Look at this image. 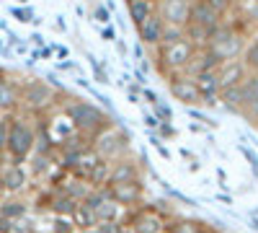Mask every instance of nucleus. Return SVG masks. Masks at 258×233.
<instances>
[{
    "label": "nucleus",
    "mask_w": 258,
    "mask_h": 233,
    "mask_svg": "<svg viewBox=\"0 0 258 233\" xmlns=\"http://www.w3.org/2000/svg\"><path fill=\"white\" fill-rule=\"evenodd\" d=\"M26 181H29V176H26L21 163H8L3 171H0V189L8 195H18L21 189L26 187Z\"/></svg>",
    "instance_id": "13"
},
{
    "label": "nucleus",
    "mask_w": 258,
    "mask_h": 233,
    "mask_svg": "<svg viewBox=\"0 0 258 233\" xmlns=\"http://www.w3.org/2000/svg\"><path fill=\"white\" fill-rule=\"evenodd\" d=\"M140 179V168L135 166V161L129 158H119L111 163V174H109V184H121V181H137Z\"/></svg>",
    "instance_id": "16"
},
{
    "label": "nucleus",
    "mask_w": 258,
    "mask_h": 233,
    "mask_svg": "<svg viewBox=\"0 0 258 233\" xmlns=\"http://www.w3.org/2000/svg\"><path fill=\"white\" fill-rule=\"evenodd\" d=\"M54 230H57V233H70V225H68V223H64V220H59Z\"/></svg>",
    "instance_id": "39"
},
{
    "label": "nucleus",
    "mask_w": 258,
    "mask_h": 233,
    "mask_svg": "<svg viewBox=\"0 0 258 233\" xmlns=\"http://www.w3.org/2000/svg\"><path fill=\"white\" fill-rule=\"evenodd\" d=\"M137 29V36H140V44L145 47H160L163 44V31H165V21L160 18V13L155 11L153 16H147Z\"/></svg>",
    "instance_id": "10"
},
{
    "label": "nucleus",
    "mask_w": 258,
    "mask_h": 233,
    "mask_svg": "<svg viewBox=\"0 0 258 233\" xmlns=\"http://www.w3.org/2000/svg\"><path fill=\"white\" fill-rule=\"evenodd\" d=\"M96 101H101L106 109H111V101H109V96H103V94H96Z\"/></svg>",
    "instance_id": "38"
},
{
    "label": "nucleus",
    "mask_w": 258,
    "mask_h": 233,
    "mask_svg": "<svg viewBox=\"0 0 258 233\" xmlns=\"http://www.w3.org/2000/svg\"><path fill=\"white\" fill-rule=\"evenodd\" d=\"M250 228H255V230H258V218H250Z\"/></svg>",
    "instance_id": "43"
},
{
    "label": "nucleus",
    "mask_w": 258,
    "mask_h": 233,
    "mask_svg": "<svg viewBox=\"0 0 258 233\" xmlns=\"http://www.w3.org/2000/svg\"><path fill=\"white\" fill-rule=\"evenodd\" d=\"M52 101H54V88L47 80H29V83H24V88H21V104H24L29 112L47 109Z\"/></svg>",
    "instance_id": "6"
},
{
    "label": "nucleus",
    "mask_w": 258,
    "mask_h": 233,
    "mask_svg": "<svg viewBox=\"0 0 258 233\" xmlns=\"http://www.w3.org/2000/svg\"><path fill=\"white\" fill-rule=\"evenodd\" d=\"M36 148V132L24 117H11L8 119V145L6 153L13 158V163H24Z\"/></svg>",
    "instance_id": "2"
},
{
    "label": "nucleus",
    "mask_w": 258,
    "mask_h": 233,
    "mask_svg": "<svg viewBox=\"0 0 258 233\" xmlns=\"http://www.w3.org/2000/svg\"><path fill=\"white\" fill-rule=\"evenodd\" d=\"M155 13V6L150 3V0H129V18H132V24L140 26L147 16Z\"/></svg>",
    "instance_id": "18"
},
{
    "label": "nucleus",
    "mask_w": 258,
    "mask_h": 233,
    "mask_svg": "<svg viewBox=\"0 0 258 233\" xmlns=\"http://www.w3.org/2000/svg\"><path fill=\"white\" fill-rule=\"evenodd\" d=\"M54 52H57V57H68V50L64 47H54Z\"/></svg>",
    "instance_id": "42"
},
{
    "label": "nucleus",
    "mask_w": 258,
    "mask_h": 233,
    "mask_svg": "<svg viewBox=\"0 0 258 233\" xmlns=\"http://www.w3.org/2000/svg\"><path fill=\"white\" fill-rule=\"evenodd\" d=\"M8 119L6 114H0V153H6V145H8Z\"/></svg>",
    "instance_id": "31"
},
{
    "label": "nucleus",
    "mask_w": 258,
    "mask_h": 233,
    "mask_svg": "<svg viewBox=\"0 0 258 233\" xmlns=\"http://www.w3.org/2000/svg\"><path fill=\"white\" fill-rule=\"evenodd\" d=\"M150 143H153V148H155V151L163 156V158H170V153H168V148L163 145V140L158 137V135H150Z\"/></svg>",
    "instance_id": "32"
},
{
    "label": "nucleus",
    "mask_w": 258,
    "mask_h": 233,
    "mask_svg": "<svg viewBox=\"0 0 258 233\" xmlns=\"http://www.w3.org/2000/svg\"><path fill=\"white\" fill-rule=\"evenodd\" d=\"M18 104H21V88L13 80L0 78V114L8 117L11 112H16Z\"/></svg>",
    "instance_id": "15"
},
{
    "label": "nucleus",
    "mask_w": 258,
    "mask_h": 233,
    "mask_svg": "<svg viewBox=\"0 0 258 233\" xmlns=\"http://www.w3.org/2000/svg\"><path fill=\"white\" fill-rule=\"evenodd\" d=\"M191 6L194 0H160V18L165 21V26H178L183 29L191 18Z\"/></svg>",
    "instance_id": "8"
},
{
    "label": "nucleus",
    "mask_w": 258,
    "mask_h": 233,
    "mask_svg": "<svg viewBox=\"0 0 258 233\" xmlns=\"http://www.w3.org/2000/svg\"><path fill=\"white\" fill-rule=\"evenodd\" d=\"M114 36H116V34H114L111 26H106V29L101 31V39H106V41H114Z\"/></svg>",
    "instance_id": "37"
},
{
    "label": "nucleus",
    "mask_w": 258,
    "mask_h": 233,
    "mask_svg": "<svg viewBox=\"0 0 258 233\" xmlns=\"http://www.w3.org/2000/svg\"><path fill=\"white\" fill-rule=\"evenodd\" d=\"M248 68L243 65V60H225L222 65L214 70V78H217V88L230 91V88H240V83L248 78Z\"/></svg>",
    "instance_id": "7"
},
{
    "label": "nucleus",
    "mask_w": 258,
    "mask_h": 233,
    "mask_svg": "<svg viewBox=\"0 0 258 233\" xmlns=\"http://www.w3.org/2000/svg\"><path fill=\"white\" fill-rule=\"evenodd\" d=\"M91 60V70H93V78H96V83H101V86H109V75H106V70L101 68V62L96 60V57H88Z\"/></svg>",
    "instance_id": "29"
},
{
    "label": "nucleus",
    "mask_w": 258,
    "mask_h": 233,
    "mask_svg": "<svg viewBox=\"0 0 258 233\" xmlns=\"http://www.w3.org/2000/svg\"><path fill=\"white\" fill-rule=\"evenodd\" d=\"M93 153L103 161H119L129 153V137L121 130L106 127V130H101L93 140Z\"/></svg>",
    "instance_id": "4"
},
{
    "label": "nucleus",
    "mask_w": 258,
    "mask_h": 233,
    "mask_svg": "<svg viewBox=\"0 0 258 233\" xmlns=\"http://www.w3.org/2000/svg\"><path fill=\"white\" fill-rule=\"evenodd\" d=\"M75 223L80 225V228H85V230H91V228H96L98 225V220H96V213L93 210H88V207H83V205H78V210H75Z\"/></svg>",
    "instance_id": "23"
},
{
    "label": "nucleus",
    "mask_w": 258,
    "mask_h": 233,
    "mask_svg": "<svg viewBox=\"0 0 258 233\" xmlns=\"http://www.w3.org/2000/svg\"><path fill=\"white\" fill-rule=\"evenodd\" d=\"M78 205H80V202H75V200H70V197H64V195H59V197L52 202V210H54V213H59V215H75Z\"/></svg>",
    "instance_id": "25"
},
{
    "label": "nucleus",
    "mask_w": 258,
    "mask_h": 233,
    "mask_svg": "<svg viewBox=\"0 0 258 233\" xmlns=\"http://www.w3.org/2000/svg\"><path fill=\"white\" fill-rule=\"evenodd\" d=\"M176 233H199V225L186 220V223H178V225H176Z\"/></svg>",
    "instance_id": "35"
},
{
    "label": "nucleus",
    "mask_w": 258,
    "mask_h": 233,
    "mask_svg": "<svg viewBox=\"0 0 258 233\" xmlns=\"http://www.w3.org/2000/svg\"><path fill=\"white\" fill-rule=\"evenodd\" d=\"M26 210H29V205L21 202V200H3L0 215L8 218V220H24L26 218Z\"/></svg>",
    "instance_id": "20"
},
{
    "label": "nucleus",
    "mask_w": 258,
    "mask_h": 233,
    "mask_svg": "<svg viewBox=\"0 0 258 233\" xmlns=\"http://www.w3.org/2000/svg\"><path fill=\"white\" fill-rule=\"evenodd\" d=\"M11 16H13V18H18L21 24H39V18L34 16V11H31V8H11Z\"/></svg>",
    "instance_id": "27"
},
{
    "label": "nucleus",
    "mask_w": 258,
    "mask_h": 233,
    "mask_svg": "<svg viewBox=\"0 0 258 233\" xmlns=\"http://www.w3.org/2000/svg\"><path fill=\"white\" fill-rule=\"evenodd\" d=\"M240 60H243V65L248 68V73H250V75H258V36H253V39L248 41V44H245V50H243Z\"/></svg>",
    "instance_id": "21"
},
{
    "label": "nucleus",
    "mask_w": 258,
    "mask_h": 233,
    "mask_svg": "<svg viewBox=\"0 0 258 233\" xmlns=\"http://www.w3.org/2000/svg\"><path fill=\"white\" fill-rule=\"evenodd\" d=\"M240 153H243V156L248 158V163L253 166V171H255V168H258V156H255V153L250 151V148H245V145H240Z\"/></svg>",
    "instance_id": "34"
},
{
    "label": "nucleus",
    "mask_w": 258,
    "mask_h": 233,
    "mask_svg": "<svg viewBox=\"0 0 258 233\" xmlns=\"http://www.w3.org/2000/svg\"><path fill=\"white\" fill-rule=\"evenodd\" d=\"M163 228V220L158 215H142L135 225V233H158Z\"/></svg>",
    "instance_id": "24"
},
{
    "label": "nucleus",
    "mask_w": 258,
    "mask_h": 233,
    "mask_svg": "<svg viewBox=\"0 0 258 233\" xmlns=\"http://www.w3.org/2000/svg\"><path fill=\"white\" fill-rule=\"evenodd\" d=\"M204 3L209 6V8H214V11H217L222 18L232 11V3H235V0H204Z\"/></svg>",
    "instance_id": "30"
},
{
    "label": "nucleus",
    "mask_w": 258,
    "mask_h": 233,
    "mask_svg": "<svg viewBox=\"0 0 258 233\" xmlns=\"http://www.w3.org/2000/svg\"><path fill=\"white\" fill-rule=\"evenodd\" d=\"M191 24H197V26H202L204 31H214L220 24H222V16L214 11V8H209L204 0H194V6H191Z\"/></svg>",
    "instance_id": "12"
},
{
    "label": "nucleus",
    "mask_w": 258,
    "mask_h": 233,
    "mask_svg": "<svg viewBox=\"0 0 258 233\" xmlns=\"http://www.w3.org/2000/svg\"><path fill=\"white\" fill-rule=\"evenodd\" d=\"M109 174H111V163H106L103 158L96 161L83 176L88 179V184H109Z\"/></svg>",
    "instance_id": "19"
},
{
    "label": "nucleus",
    "mask_w": 258,
    "mask_h": 233,
    "mask_svg": "<svg viewBox=\"0 0 258 233\" xmlns=\"http://www.w3.org/2000/svg\"><path fill=\"white\" fill-rule=\"evenodd\" d=\"M207 47L217 55L222 62L225 60H238L243 55V50H245V36L235 26H230V24H220L217 29L209 34Z\"/></svg>",
    "instance_id": "3"
},
{
    "label": "nucleus",
    "mask_w": 258,
    "mask_h": 233,
    "mask_svg": "<svg viewBox=\"0 0 258 233\" xmlns=\"http://www.w3.org/2000/svg\"><path fill=\"white\" fill-rule=\"evenodd\" d=\"M142 94H145V99H147V101H150V104H158V96H155V94H153V91H147V88H145V91H142Z\"/></svg>",
    "instance_id": "40"
},
{
    "label": "nucleus",
    "mask_w": 258,
    "mask_h": 233,
    "mask_svg": "<svg viewBox=\"0 0 258 233\" xmlns=\"http://www.w3.org/2000/svg\"><path fill=\"white\" fill-rule=\"evenodd\" d=\"M109 197L116 205H137L142 197V184L137 181H121V184H109Z\"/></svg>",
    "instance_id": "14"
},
{
    "label": "nucleus",
    "mask_w": 258,
    "mask_h": 233,
    "mask_svg": "<svg viewBox=\"0 0 258 233\" xmlns=\"http://www.w3.org/2000/svg\"><path fill=\"white\" fill-rule=\"evenodd\" d=\"M170 96H173L176 101L186 104V107H197V104H202V94H199V86L197 80H194L191 75H173L170 78Z\"/></svg>",
    "instance_id": "9"
},
{
    "label": "nucleus",
    "mask_w": 258,
    "mask_h": 233,
    "mask_svg": "<svg viewBox=\"0 0 258 233\" xmlns=\"http://www.w3.org/2000/svg\"><path fill=\"white\" fill-rule=\"evenodd\" d=\"M220 65H222V60L214 55L209 47H199L197 52H194V57H191V62H188L186 73H188L191 78H197V75H204V73H214Z\"/></svg>",
    "instance_id": "11"
},
{
    "label": "nucleus",
    "mask_w": 258,
    "mask_h": 233,
    "mask_svg": "<svg viewBox=\"0 0 258 233\" xmlns=\"http://www.w3.org/2000/svg\"><path fill=\"white\" fill-rule=\"evenodd\" d=\"M0 207H3V197H0Z\"/></svg>",
    "instance_id": "45"
},
{
    "label": "nucleus",
    "mask_w": 258,
    "mask_h": 233,
    "mask_svg": "<svg viewBox=\"0 0 258 233\" xmlns=\"http://www.w3.org/2000/svg\"><path fill=\"white\" fill-rule=\"evenodd\" d=\"M181 39H186L183 29H178V26H165V31H163V44H176V41H181Z\"/></svg>",
    "instance_id": "28"
},
{
    "label": "nucleus",
    "mask_w": 258,
    "mask_h": 233,
    "mask_svg": "<svg viewBox=\"0 0 258 233\" xmlns=\"http://www.w3.org/2000/svg\"><path fill=\"white\" fill-rule=\"evenodd\" d=\"M64 114H68V119H70V124L75 127V130L88 132V135H93V132L98 135L101 130L109 127V114H106L101 107H96V104L80 101V99L68 104V107H64Z\"/></svg>",
    "instance_id": "1"
},
{
    "label": "nucleus",
    "mask_w": 258,
    "mask_h": 233,
    "mask_svg": "<svg viewBox=\"0 0 258 233\" xmlns=\"http://www.w3.org/2000/svg\"><path fill=\"white\" fill-rule=\"evenodd\" d=\"M194 52H197V47L188 39H181L176 44H160V62L168 73H178L188 68Z\"/></svg>",
    "instance_id": "5"
},
{
    "label": "nucleus",
    "mask_w": 258,
    "mask_h": 233,
    "mask_svg": "<svg viewBox=\"0 0 258 233\" xmlns=\"http://www.w3.org/2000/svg\"><path fill=\"white\" fill-rule=\"evenodd\" d=\"M197 80V86H199V94L207 104H217L214 99L220 96V88H217V78H214V73H204V75H197L194 78Z\"/></svg>",
    "instance_id": "17"
},
{
    "label": "nucleus",
    "mask_w": 258,
    "mask_h": 233,
    "mask_svg": "<svg viewBox=\"0 0 258 233\" xmlns=\"http://www.w3.org/2000/svg\"><path fill=\"white\" fill-rule=\"evenodd\" d=\"M150 3H153V6H155V3H160V0H150Z\"/></svg>",
    "instance_id": "44"
},
{
    "label": "nucleus",
    "mask_w": 258,
    "mask_h": 233,
    "mask_svg": "<svg viewBox=\"0 0 258 233\" xmlns=\"http://www.w3.org/2000/svg\"><path fill=\"white\" fill-rule=\"evenodd\" d=\"M93 18L96 21H101V24H109V8H103V6H96V11H93Z\"/></svg>",
    "instance_id": "33"
},
{
    "label": "nucleus",
    "mask_w": 258,
    "mask_h": 233,
    "mask_svg": "<svg viewBox=\"0 0 258 233\" xmlns=\"http://www.w3.org/2000/svg\"><path fill=\"white\" fill-rule=\"evenodd\" d=\"M31 41H34V44H44V36H41V34H31Z\"/></svg>",
    "instance_id": "41"
},
{
    "label": "nucleus",
    "mask_w": 258,
    "mask_h": 233,
    "mask_svg": "<svg viewBox=\"0 0 258 233\" xmlns=\"http://www.w3.org/2000/svg\"><path fill=\"white\" fill-rule=\"evenodd\" d=\"M13 225H16V220H8L0 215V233H13Z\"/></svg>",
    "instance_id": "36"
},
{
    "label": "nucleus",
    "mask_w": 258,
    "mask_h": 233,
    "mask_svg": "<svg viewBox=\"0 0 258 233\" xmlns=\"http://www.w3.org/2000/svg\"><path fill=\"white\" fill-rule=\"evenodd\" d=\"M153 112H155V117L160 119V124H168L170 119H173V112H170V107L165 101H160L158 99V104H153Z\"/></svg>",
    "instance_id": "26"
},
{
    "label": "nucleus",
    "mask_w": 258,
    "mask_h": 233,
    "mask_svg": "<svg viewBox=\"0 0 258 233\" xmlns=\"http://www.w3.org/2000/svg\"><path fill=\"white\" fill-rule=\"evenodd\" d=\"M119 213H121V205H116V202L109 197V200H106V202L96 210V220H98V223H116Z\"/></svg>",
    "instance_id": "22"
}]
</instances>
